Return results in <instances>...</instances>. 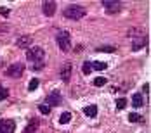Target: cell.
Masks as SVG:
<instances>
[{
  "mask_svg": "<svg viewBox=\"0 0 151 133\" xmlns=\"http://www.w3.org/2000/svg\"><path fill=\"white\" fill-rule=\"evenodd\" d=\"M85 16H87L85 7H82V5H78V4H71V5H68V7L64 9V17H68V19H71V21H78V19H82V17H85Z\"/></svg>",
  "mask_w": 151,
  "mask_h": 133,
  "instance_id": "cell-1",
  "label": "cell"
},
{
  "mask_svg": "<svg viewBox=\"0 0 151 133\" xmlns=\"http://www.w3.org/2000/svg\"><path fill=\"white\" fill-rule=\"evenodd\" d=\"M56 42H58V45H59V48L63 52H70V48H71V36H70L68 31H59Z\"/></svg>",
  "mask_w": 151,
  "mask_h": 133,
  "instance_id": "cell-2",
  "label": "cell"
},
{
  "mask_svg": "<svg viewBox=\"0 0 151 133\" xmlns=\"http://www.w3.org/2000/svg\"><path fill=\"white\" fill-rule=\"evenodd\" d=\"M44 57H45V50L42 47H30L26 50V59L31 62H40Z\"/></svg>",
  "mask_w": 151,
  "mask_h": 133,
  "instance_id": "cell-3",
  "label": "cell"
},
{
  "mask_svg": "<svg viewBox=\"0 0 151 133\" xmlns=\"http://www.w3.org/2000/svg\"><path fill=\"white\" fill-rule=\"evenodd\" d=\"M130 38H132V50L137 52V50H141L144 45H146V35L144 33H137V35H129Z\"/></svg>",
  "mask_w": 151,
  "mask_h": 133,
  "instance_id": "cell-4",
  "label": "cell"
},
{
  "mask_svg": "<svg viewBox=\"0 0 151 133\" xmlns=\"http://www.w3.org/2000/svg\"><path fill=\"white\" fill-rule=\"evenodd\" d=\"M24 71V64L23 62H12L9 68H7V76H11V78H19L21 74Z\"/></svg>",
  "mask_w": 151,
  "mask_h": 133,
  "instance_id": "cell-5",
  "label": "cell"
},
{
  "mask_svg": "<svg viewBox=\"0 0 151 133\" xmlns=\"http://www.w3.org/2000/svg\"><path fill=\"white\" fill-rule=\"evenodd\" d=\"M45 102L49 104V107H50V105H59V104L63 102V97H61L59 90H52V92L47 95Z\"/></svg>",
  "mask_w": 151,
  "mask_h": 133,
  "instance_id": "cell-6",
  "label": "cell"
},
{
  "mask_svg": "<svg viewBox=\"0 0 151 133\" xmlns=\"http://www.w3.org/2000/svg\"><path fill=\"white\" fill-rule=\"evenodd\" d=\"M14 132H16L14 119H4V121H0V133H14Z\"/></svg>",
  "mask_w": 151,
  "mask_h": 133,
  "instance_id": "cell-7",
  "label": "cell"
},
{
  "mask_svg": "<svg viewBox=\"0 0 151 133\" xmlns=\"http://www.w3.org/2000/svg\"><path fill=\"white\" fill-rule=\"evenodd\" d=\"M31 43H33L31 35H21V36H17V40H16V45H17L19 48H30Z\"/></svg>",
  "mask_w": 151,
  "mask_h": 133,
  "instance_id": "cell-8",
  "label": "cell"
},
{
  "mask_svg": "<svg viewBox=\"0 0 151 133\" xmlns=\"http://www.w3.org/2000/svg\"><path fill=\"white\" fill-rule=\"evenodd\" d=\"M42 11H44V14L45 16H54L56 14V2H52V0H47L42 4Z\"/></svg>",
  "mask_w": 151,
  "mask_h": 133,
  "instance_id": "cell-9",
  "label": "cell"
},
{
  "mask_svg": "<svg viewBox=\"0 0 151 133\" xmlns=\"http://www.w3.org/2000/svg\"><path fill=\"white\" fill-rule=\"evenodd\" d=\"M103 5L108 12H118L122 9V2H113V0H103Z\"/></svg>",
  "mask_w": 151,
  "mask_h": 133,
  "instance_id": "cell-10",
  "label": "cell"
},
{
  "mask_svg": "<svg viewBox=\"0 0 151 133\" xmlns=\"http://www.w3.org/2000/svg\"><path fill=\"white\" fill-rule=\"evenodd\" d=\"M59 76H61V80H63L64 83H68V81H70V76H71V62H66V64L61 68Z\"/></svg>",
  "mask_w": 151,
  "mask_h": 133,
  "instance_id": "cell-11",
  "label": "cell"
},
{
  "mask_svg": "<svg viewBox=\"0 0 151 133\" xmlns=\"http://www.w3.org/2000/svg\"><path fill=\"white\" fill-rule=\"evenodd\" d=\"M83 114H85L87 118H96V116H97V105H96V104H91V105L83 107Z\"/></svg>",
  "mask_w": 151,
  "mask_h": 133,
  "instance_id": "cell-12",
  "label": "cell"
},
{
  "mask_svg": "<svg viewBox=\"0 0 151 133\" xmlns=\"http://www.w3.org/2000/svg\"><path fill=\"white\" fill-rule=\"evenodd\" d=\"M132 105L139 109V107H142L144 105V97H142V93H134L132 95Z\"/></svg>",
  "mask_w": 151,
  "mask_h": 133,
  "instance_id": "cell-13",
  "label": "cell"
},
{
  "mask_svg": "<svg viewBox=\"0 0 151 133\" xmlns=\"http://www.w3.org/2000/svg\"><path fill=\"white\" fill-rule=\"evenodd\" d=\"M91 68H92V71H104L106 68H108V64H106V62H97V60H92V62H91Z\"/></svg>",
  "mask_w": 151,
  "mask_h": 133,
  "instance_id": "cell-14",
  "label": "cell"
},
{
  "mask_svg": "<svg viewBox=\"0 0 151 133\" xmlns=\"http://www.w3.org/2000/svg\"><path fill=\"white\" fill-rule=\"evenodd\" d=\"M37 128H38V119H33L30 124L24 128V132H23V133H35V132H37Z\"/></svg>",
  "mask_w": 151,
  "mask_h": 133,
  "instance_id": "cell-15",
  "label": "cell"
},
{
  "mask_svg": "<svg viewBox=\"0 0 151 133\" xmlns=\"http://www.w3.org/2000/svg\"><path fill=\"white\" fill-rule=\"evenodd\" d=\"M70 121H71V114H70V112H63V114L59 116V123L61 124H68Z\"/></svg>",
  "mask_w": 151,
  "mask_h": 133,
  "instance_id": "cell-16",
  "label": "cell"
},
{
  "mask_svg": "<svg viewBox=\"0 0 151 133\" xmlns=\"http://www.w3.org/2000/svg\"><path fill=\"white\" fill-rule=\"evenodd\" d=\"M96 50H97V52H115L116 48H115L113 45H101V47H97Z\"/></svg>",
  "mask_w": 151,
  "mask_h": 133,
  "instance_id": "cell-17",
  "label": "cell"
},
{
  "mask_svg": "<svg viewBox=\"0 0 151 133\" xmlns=\"http://www.w3.org/2000/svg\"><path fill=\"white\" fill-rule=\"evenodd\" d=\"M38 85H40L38 78H33V80H31L30 83H28V90H30V92H33V90H37V88H38Z\"/></svg>",
  "mask_w": 151,
  "mask_h": 133,
  "instance_id": "cell-18",
  "label": "cell"
},
{
  "mask_svg": "<svg viewBox=\"0 0 151 133\" xmlns=\"http://www.w3.org/2000/svg\"><path fill=\"white\" fill-rule=\"evenodd\" d=\"M141 119H142V116L137 114V112H130V114H129V121H130V123H139Z\"/></svg>",
  "mask_w": 151,
  "mask_h": 133,
  "instance_id": "cell-19",
  "label": "cell"
},
{
  "mask_svg": "<svg viewBox=\"0 0 151 133\" xmlns=\"http://www.w3.org/2000/svg\"><path fill=\"white\" fill-rule=\"evenodd\" d=\"M38 111H40L42 114H49V112H50V107L45 105V104H38Z\"/></svg>",
  "mask_w": 151,
  "mask_h": 133,
  "instance_id": "cell-20",
  "label": "cell"
},
{
  "mask_svg": "<svg viewBox=\"0 0 151 133\" xmlns=\"http://www.w3.org/2000/svg\"><path fill=\"white\" fill-rule=\"evenodd\" d=\"M82 71H83V74H91V73H92L91 62H85V64H83V66H82Z\"/></svg>",
  "mask_w": 151,
  "mask_h": 133,
  "instance_id": "cell-21",
  "label": "cell"
},
{
  "mask_svg": "<svg viewBox=\"0 0 151 133\" xmlns=\"http://www.w3.org/2000/svg\"><path fill=\"white\" fill-rule=\"evenodd\" d=\"M94 85H96V87H104L106 78H96V80H94Z\"/></svg>",
  "mask_w": 151,
  "mask_h": 133,
  "instance_id": "cell-22",
  "label": "cell"
},
{
  "mask_svg": "<svg viewBox=\"0 0 151 133\" xmlns=\"http://www.w3.org/2000/svg\"><path fill=\"white\" fill-rule=\"evenodd\" d=\"M116 107H118V109H125V107H127V100H125V99H118V100H116Z\"/></svg>",
  "mask_w": 151,
  "mask_h": 133,
  "instance_id": "cell-23",
  "label": "cell"
},
{
  "mask_svg": "<svg viewBox=\"0 0 151 133\" xmlns=\"http://www.w3.org/2000/svg\"><path fill=\"white\" fill-rule=\"evenodd\" d=\"M7 95H9V90L7 88H0V100L7 99Z\"/></svg>",
  "mask_w": 151,
  "mask_h": 133,
  "instance_id": "cell-24",
  "label": "cell"
},
{
  "mask_svg": "<svg viewBox=\"0 0 151 133\" xmlns=\"http://www.w3.org/2000/svg\"><path fill=\"white\" fill-rule=\"evenodd\" d=\"M0 14L2 16H9V9H0Z\"/></svg>",
  "mask_w": 151,
  "mask_h": 133,
  "instance_id": "cell-25",
  "label": "cell"
},
{
  "mask_svg": "<svg viewBox=\"0 0 151 133\" xmlns=\"http://www.w3.org/2000/svg\"><path fill=\"white\" fill-rule=\"evenodd\" d=\"M142 92H144V93H148V92H150V83H146V85L142 87Z\"/></svg>",
  "mask_w": 151,
  "mask_h": 133,
  "instance_id": "cell-26",
  "label": "cell"
}]
</instances>
